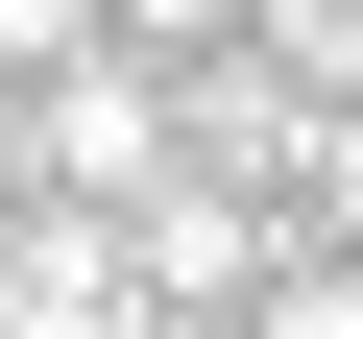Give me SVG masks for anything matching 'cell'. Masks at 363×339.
Returning a JSON list of instances; mask_svg holds the SVG:
<instances>
[{"mask_svg": "<svg viewBox=\"0 0 363 339\" xmlns=\"http://www.w3.org/2000/svg\"><path fill=\"white\" fill-rule=\"evenodd\" d=\"M121 339H242V315H121Z\"/></svg>", "mask_w": 363, "mask_h": 339, "instance_id": "obj_4", "label": "cell"}, {"mask_svg": "<svg viewBox=\"0 0 363 339\" xmlns=\"http://www.w3.org/2000/svg\"><path fill=\"white\" fill-rule=\"evenodd\" d=\"M25 170L121 218L145 170H194V145H169V73H121V49H49V73H25Z\"/></svg>", "mask_w": 363, "mask_h": 339, "instance_id": "obj_1", "label": "cell"}, {"mask_svg": "<svg viewBox=\"0 0 363 339\" xmlns=\"http://www.w3.org/2000/svg\"><path fill=\"white\" fill-rule=\"evenodd\" d=\"M49 49H97V0H0V73H49Z\"/></svg>", "mask_w": 363, "mask_h": 339, "instance_id": "obj_3", "label": "cell"}, {"mask_svg": "<svg viewBox=\"0 0 363 339\" xmlns=\"http://www.w3.org/2000/svg\"><path fill=\"white\" fill-rule=\"evenodd\" d=\"M242 339H363V267H267V291H242Z\"/></svg>", "mask_w": 363, "mask_h": 339, "instance_id": "obj_2", "label": "cell"}]
</instances>
